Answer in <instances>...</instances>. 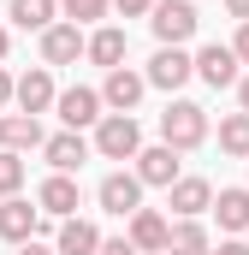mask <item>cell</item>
<instances>
[{
  "instance_id": "27",
  "label": "cell",
  "mask_w": 249,
  "mask_h": 255,
  "mask_svg": "<svg viewBox=\"0 0 249 255\" xmlns=\"http://www.w3.org/2000/svg\"><path fill=\"white\" fill-rule=\"evenodd\" d=\"M124 18H142V12H154V0H113Z\"/></svg>"
},
{
  "instance_id": "21",
  "label": "cell",
  "mask_w": 249,
  "mask_h": 255,
  "mask_svg": "<svg viewBox=\"0 0 249 255\" xmlns=\"http://www.w3.org/2000/svg\"><path fill=\"white\" fill-rule=\"evenodd\" d=\"M214 214H220L226 232H244L249 226V190H220L214 196Z\"/></svg>"
},
{
  "instance_id": "28",
  "label": "cell",
  "mask_w": 249,
  "mask_h": 255,
  "mask_svg": "<svg viewBox=\"0 0 249 255\" xmlns=\"http://www.w3.org/2000/svg\"><path fill=\"white\" fill-rule=\"evenodd\" d=\"M232 48H238V60L249 65V24H238V42H232Z\"/></svg>"
},
{
  "instance_id": "31",
  "label": "cell",
  "mask_w": 249,
  "mask_h": 255,
  "mask_svg": "<svg viewBox=\"0 0 249 255\" xmlns=\"http://www.w3.org/2000/svg\"><path fill=\"white\" fill-rule=\"evenodd\" d=\"M12 255H54V250H48V244H36V238H30V244H18V250H12Z\"/></svg>"
},
{
  "instance_id": "12",
  "label": "cell",
  "mask_w": 249,
  "mask_h": 255,
  "mask_svg": "<svg viewBox=\"0 0 249 255\" xmlns=\"http://www.w3.org/2000/svg\"><path fill=\"white\" fill-rule=\"evenodd\" d=\"M166 208H172L178 220H196V214L214 208V184H208V178H178V184L166 190Z\"/></svg>"
},
{
  "instance_id": "18",
  "label": "cell",
  "mask_w": 249,
  "mask_h": 255,
  "mask_svg": "<svg viewBox=\"0 0 249 255\" xmlns=\"http://www.w3.org/2000/svg\"><path fill=\"white\" fill-rule=\"evenodd\" d=\"M101 244H107V238L95 232V220H77V214L60 220V255H95Z\"/></svg>"
},
{
  "instance_id": "19",
  "label": "cell",
  "mask_w": 249,
  "mask_h": 255,
  "mask_svg": "<svg viewBox=\"0 0 249 255\" xmlns=\"http://www.w3.org/2000/svg\"><path fill=\"white\" fill-rule=\"evenodd\" d=\"M60 0H12V24L18 30H54Z\"/></svg>"
},
{
  "instance_id": "26",
  "label": "cell",
  "mask_w": 249,
  "mask_h": 255,
  "mask_svg": "<svg viewBox=\"0 0 249 255\" xmlns=\"http://www.w3.org/2000/svg\"><path fill=\"white\" fill-rule=\"evenodd\" d=\"M95 255H142V250H136L130 238H107V244H101V250H95Z\"/></svg>"
},
{
  "instance_id": "11",
  "label": "cell",
  "mask_w": 249,
  "mask_h": 255,
  "mask_svg": "<svg viewBox=\"0 0 249 255\" xmlns=\"http://www.w3.org/2000/svg\"><path fill=\"white\" fill-rule=\"evenodd\" d=\"M36 220H42V208H30L24 196H6L0 202V238L6 244H30L36 238Z\"/></svg>"
},
{
  "instance_id": "30",
  "label": "cell",
  "mask_w": 249,
  "mask_h": 255,
  "mask_svg": "<svg viewBox=\"0 0 249 255\" xmlns=\"http://www.w3.org/2000/svg\"><path fill=\"white\" fill-rule=\"evenodd\" d=\"M226 12H232L238 24H249V0H226Z\"/></svg>"
},
{
  "instance_id": "16",
  "label": "cell",
  "mask_w": 249,
  "mask_h": 255,
  "mask_svg": "<svg viewBox=\"0 0 249 255\" xmlns=\"http://www.w3.org/2000/svg\"><path fill=\"white\" fill-rule=\"evenodd\" d=\"M36 208L54 214V220H71V214H77V184H71V172H54V178L36 190Z\"/></svg>"
},
{
  "instance_id": "17",
  "label": "cell",
  "mask_w": 249,
  "mask_h": 255,
  "mask_svg": "<svg viewBox=\"0 0 249 255\" xmlns=\"http://www.w3.org/2000/svg\"><path fill=\"white\" fill-rule=\"evenodd\" d=\"M42 154H48V166H54V172H77V166L89 160V142H83L77 130H60V136H48V142H42Z\"/></svg>"
},
{
  "instance_id": "2",
  "label": "cell",
  "mask_w": 249,
  "mask_h": 255,
  "mask_svg": "<svg viewBox=\"0 0 249 255\" xmlns=\"http://www.w3.org/2000/svg\"><path fill=\"white\" fill-rule=\"evenodd\" d=\"M160 136H166V142L184 154V148H196V142L208 136V113H202L196 101H172V107L160 113Z\"/></svg>"
},
{
  "instance_id": "20",
  "label": "cell",
  "mask_w": 249,
  "mask_h": 255,
  "mask_svg": "<svg viewBox=\"0 0 249 255\" xmlns=\"http://www.w3.org/2000/svg\"><path fill=\"white\" fill-rule=\"evenodd\" d=\"M89 60L107 65V71H119V60H124V30H113V24L95 30V36H89Z\"/></svg>"
},
{
  "instance_id": "15",
  "label": "cell",
  "mask_w": 249,
  "mask_h": 255,
  "mask_svg": "<svg viewBox=\"0 0 249 255\" xmlns=\"http://www.w3.org/2000/svg\"><path fill=\"white\" fill-rule=\"evenodd\" d=\"M54 101H60V95H54V71H48V65H36V71L18 77V107H24V113H48Z\"/></svg>"
},
{
  "instance_id": "13",
  "label": "cell",
  "mask_w": 249,
  "mask_h": 255,
  "mask_svg": "<svg viewBox=\"0 0 249 255\" xmlns=\"http://www.w3.org/2000/svg\"><path fill=\"white\" fill-rule=\"evenodd\" d=\"M77 54H89V42H83L77 24H54V30H42V60H48V65H71Z\"/></svg>"
},
{
  "instance_id": "4",
  "label": "cell",
  "mask_w": 249,
  "mask_h": 255,
  "mask_svg": "<svg viewBox=\"0 0 249 255\" xmlns=\"http://www.w3.org/2000/svg\"><path fill=\"white\" fill-rule=\"evenodd\" d=\"M238 48H220V42H208L202 54H196V77L202 83H214V89H232V83H244V71H238Z\"/></svg>"
},
{
  "instance_id": "7",
  "label": "cell",
  "mask_w": 249,
  "mask_h": 255,
  "mask_svg": "<svg viewBox=\"0 0 249 255\" xmlns=\"http://www.w3.org/2000/svg\"><path fill=\"white\" fill-rule=\"evenodd\" d=\"M136 178H142V184H160V190H172V184H178V148H172V142H154V148H142V154H136Z\"/></svg>"
},
{
  "instance_id": "24",
  "label": "cell",
  "mask_w": 249,
  "mask_h": 255,
  "mask_svg": "<svg viewBox=\"0 0 249 255\" xmlns=\"http://www.w3.org/2000/svg\"><path fill=\"white\" fill-rule=\"evenodd\" d=\"M24 190V154L0 148V196H18Z\"/></svg>"
},
{
  "instance_id": "8",
  "label": "cell",
  "mask_w": 249,
  "mask_h": 255,
  "mask_svg": "<svg viewBox=\"0 0 249 255\" xmlns=\"http://www.w3.org/2000/svg\"><path fill=\"white\" fill-rule=\"evenodd\" d=\"M130 244L142 255H166V244H172V226H166V214H154V208H136L130 214Z\"/></svg>"
},
{
  "instance_id": "29",
  "label": "cell",
  "mask_w": 249,
  "mask_h": 255,
  "mask_svg": "<svg viewBox=\"0 0 249 255\" xmlns=\"http://www.w3.org/2000/svg\"><path fill=\"white\" fill-rule=\"evenodd\" d=\"M6 101H18V83H12V77L0 71V107H6Z\"/></svg>"
},
{
  "instance_id": "1",
  "label": "cell",
  "mask_w": 249,
  "mask_h": 255,
  "mask_svg": "<svg viewBox=\"0 0 249 255\" xmlns=\"http://www.w3.org/2000/svg\"><path fill=\"white\" fill-rule=\"evenodd\" d=\"M95 148L107 154V160H136L142 154V130L130 113H107L101 125H95Z\"/></svg>"
},
{
  "instance_id": "33",
  "label": "cell",
  "mask_w": 249,
  "mask_h": 255,
  "mask_svg": "<svg viewBox=\"0 0 249 255\" xmlns=\"http://www.w3.org/2000/svg\"><path fill=\"white\" fill-rule=\"evenodd\" d=\"M238 101H244V113H249V71H244V83H238Z\"/></svg>"
},
{
  "instance_id": "3",
  "label": "cell",
  "mask_w": 249,
  "mask_h": 255,
  "mask_svg": "<svg viewBox=\"0 0 249 255\" xmlns=\"http://www.w3.org/2000/svg\"><path fill=\"white\" fill-rule=\"evenodd\" d=\"M148 24H154L160 48H178V42H190V36H196V24H202V18H196V6H190V0H160Z\"/></svg>"
},
{
  "instance_id": "34",
  "label": "cell",
  "mask_w": 249,
  "mask_h": 255,
  "mask_svg": "<svg viewBox=\"0 0 249 255\" xmlns=\"http://www.w3.org/2000/svg\"><path fill=\"white\" fill-rule=\"evenodd\" d=\"M6 42H12V36H6V30H0V60H6Z\"/></svg>"
},
{
  "instance_id": "10",
  "label": "cell",
  "mask_w": 249,
  "mask_h": 255,
  "mask_svg": "<svg viewBox=\"0 0 249 255\" xmlns=\"http://www.w3.org/2000/svg\"><path fill=\"white\" fill-rule=\"evenodd\" d=\"M142 89H148V77H142V71H130V65H119V71H107V83H101V101H107L113 113H130V107L142 101Z\"/></svg>"
},
{
  "instance_id": "5",
  "label": "cell",
  "mask_w": 249,
  "mask_h": 255,
  "mask_svg": "<svg viewBox=\"0 0 249 255\" xmlns=\"http://www.w3.org/2000/svg\"><path fill=\"white\" fill-rule=\"evenodd\" d=\"M154 89H184L190 77H196V60H190L184 48H160L154 60H148V71H142Z\"/></svg>"
},
{
  "instance_id": "25",
  "label": "cell",
  "mask_w": 249,
  "mask_h": 255,
  "mask_svg": "<svg viewBox=\"0 0 249 255\" xmlns=\"http://www.w3.org/2000/svg\"><path fill=\"white\" fill-rule=\"evenodd\" d=\"M107 6H113V0H60V12L71 18V24H95Z\"/></svg>"
},
{
  "instance_id": "6",
  "label": "cell",
  "mask_w": 249,
  "mask_h": 255,
  "mask_svg": "<svg viewBox=\"0 0 249 255\" xmlns=\"http://www.w3.org/2000/svg\"><path fill=\"white\" fill-rule=\"evenodd\" d=\"M101 208L119 214V220H130V214L142 208V178H136V172H107V178H101Z\"/></svg>"
},
{
  "instance_id": "22",
  "label": "cell",
  "mask_w": 249,
  "mask_h": 255,
  "mask_svg": "<svg viewBox=\"0 0 249 255\" xmlns=\"http://www.w3.org/2000/svg\"><path fill=\"white\" fill-rule=\"evenodd\" d=\"M166 255H214V244H208V232H202L196 220H178V226H172V244H166Z\"/></svg>"
},
{
  "instance_id": "23",
  "label": "cell",
  "mask_w": 249,
  "mask_h": 255,
  "mask_svg": "<svg viewBox=\"0 0 249 255\" xmlns=\"http://www.w3.org/2000/svg\"><path fill=\"white\" fill-rule=\"evenodd\" d=\"M220 148H226V154H238V160H249V113L220 119Z\"/></svg>"
},
{
  "instance_id": "14",
  "label": "cell",
  "mask_w": 249,
  "mask_h": 255,
  "mask_svg": "<svg viewBox=\"0 0 249 255\" xmlns=\"http://www.w3.org/2000/svg\"><path fill=\"white\" fill-rule=\"evenodd\" d=\"M48 136H42V119L36 113H6L0 119V148H12V154H24V148H42Z\"/></svg>"
},
{
  "instance_id": "9",
  "label": "cell",
  "mask_w": 249,
  "mask_h": 255,
  "mask_svg": "<svg viewBox=\"0 0 249 255\" xmlns=\"http://www.w3.org/2000/svg\"><path fill=\"white\" fill-rule=\"evenodd\" d=\"M54 107H60L65 130H83V125H101V119H107V113H101L107 101H101L95 89H65V95H60V101H54Z\"/></svg>"
},
{
  "instance_id": "32",
  "label": "cell",
  "mask_w": 249,
  "mask_h": 255,
  "mask_svg": "<svg viewBox=\"0 0 249 255\" xmlns=\"http://www.w3.org/2000/svg\"><path fill=\"white\" fill-rule=\"evenodd\" d=\"M214 255H249V244H238V238H232V244H220Z\"/></svg>"
}]
</instances>
